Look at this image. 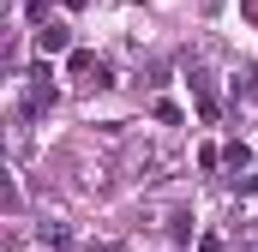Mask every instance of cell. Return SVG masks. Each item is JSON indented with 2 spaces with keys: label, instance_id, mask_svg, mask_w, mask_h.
I'll list each match as a JSON object with an SVG mask.
<instances>
[{
  "label": "cell",
  "instance_id": "obj_1",
  "mask_svg": "<svg viewBox=\"0 0 258 252\" xmlns=\"http://www.w3.org/2000/svg\"><path fill=\"white\" fill-rule=\"evenodd\" d=\"M186 84H192V96H198V120L216 126V120H222V102H216V90H210V72H192Z\"/></svg>",
  "mask_w": 258,
  "mask_h": 252
},
{
  "label": "cell",
  "instance_id": "obj_2",
  "mask_svg": "<svg viewBox=\"0 0 258 252\" xmlns=\"http://www.w3.org/2000/svg\"><path fill=\"white\" fill-rule=\"evenodd\" d=\"M66 48H72V30H66V24H42V30H36V54H42V60H48V54H66Z\"/></svg>",
  "mask_w": 258,
  "mask_h": 252
},
{
  "label": "cell",
  "instance_id": "obj_3",
  "mask_svg": "<svg viewBox=\"0 0 258 252\" xmlns=\"http://www.w3.org/2000/svg\"><path fill=\"white\" fill-rule=\"evenodd\" d=\"M96 54H90V48H72V54H66V72H72V78H96Z\"/></svg>",
  "mask_w": 258,
  "mask_h": 252
},
{
  "label": "cell",
  "instance_id": "obj_4",
  "mask_svg": "<svg viewBox=\"0 0 258 252\" xmlns=\"http://www.w3.org/2000/svg\"><path fill=\"white\" fill-rule=\"evenodd\" d=\"M234 96H246V102H258V66L246 60L240 72H234Z\"/></svg>",
  "mask_w": 258,
  "mask_h": 252
},
{
  "label": "cell",
  "instance_id": "obj_5",
  "mask_svg": "<svg viewBox=\"0 0 258 252\" xmlns=\"http://www.w3.org/2000/svg\"><path fill=\"white\" fill-rule=\"evenodd\" d=\"M36 240H42V252H66V246H72V228H60V222H48V228H42Z\"/></svg>",
  "mask_w": 258,
  "mask_h": 252
},
{
  "label": "cell",
  "instance_id": "obj_6",
  "mask_svg": "<svg viewBox=\"0 0 258 252\" xmlns=\"http://www.w3.org/2000/svg\"><path fill=\"white\" fill-rule=\"evenodd\" d=\"M168 240H174V246L192 240V210H174V216H168Z\"/></svg>",
  "mask_w": 258,
  "mask_h": 252
},
{
  "label": "cell",
  "instance_id": "obj_7",
  "mask_svg": "<svg viewBox=\"0 0 258 252\" xmlns=\"http://www.w3.org/2000/svg\"><path fill=\"white\" fill-rule=\"evenodd\" d=\"M222 162H228V168H246V162H252V150L234 138V144H222Z\"/></svg>",
  "mask_w": 258,
  "mask_h": 252
},
{
  "label": "cell",
  "instance_id": "obj_8",
  "mask_svg": "<svg viewBox=\"0 0 258 252\" xmlns=\"http://www.w3.org/2000/svg\"><path fill=\"white\" fill-rule=\"evenodd\" d=\"M150 114H156V120H162V126H180V120H186V114H180V102H168V96H162V102H156Z\"/></svg>",
  "mask_w": 258,
  "mask_h": 252
},
{
  "label": "cell",
  "instance_id": "obj_9",
  "mask_svg": "<svg viewBox=\"0 0 258 252\" xmlns=\"http://www.w3.org/2000/svg\"><path fill=\"white\" fill-rule=\"evenodd\" d=\"M24 18H30L36 30H42V24H54V18H48V0H24Z\"/></svg>",
  "mask_w": 258,
  "mask_h": 252
},
{
  "label": "cell",
  "instance_id": "obj_10",
  "mask_svg": "<svg viewBox=\"0 0 258 252\" xmlns=\"http://www.w3.org/2000/svg\"><path fill=\"white\" fill-rule=\"evenodd\" d=\"M198 252H228V246H222V234H204V240H198Z\"/></svg>",
  "mask_w": 258,
  "mask_h": 252
},
{
  "label": "cell",
  "instance_id": "obj_11",
  "mask_svg": "<svg viewBox=\"0 0 258 252\" xmlns=\"http://www.w3.org/2000/svg\"><path fill=\"white\" fill-rule=\"evenodd\" d=\"M240 6H246V18H252V24H258V0H240Z\"/></svg>",
  "mask_w": 258,
  "mask_h": 252
},
{
  "label": "cell",
  "instance_id": "obj_12",
  "mask_svg": "<svg viewBox=\"0 0 258 252\" xmlns=\"http://www.w3.org/2000/svg\"><path fill=\"white\" fill-rule=\"evenodd\" d=\"M198 6H204V12H216V6H222V0H198Z\"/></svg>",
  "mask_w": 258,
  "mask_h": 252
},
{
  "label": "cell",
  "instance_id": "obj_13",
  "mask_svg": "<svg viewBox=\"0 0 258 252\" xmlns=\"http://www.w3.org/2000/svg\"><path fill=\"white\" fill-rule=\"evenodd\" d=\"M252 252H258V246H252Z\"/></svg>",
  "mask_w": 258,
  "mask_h": 252
}]
</instances>
